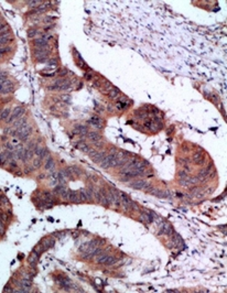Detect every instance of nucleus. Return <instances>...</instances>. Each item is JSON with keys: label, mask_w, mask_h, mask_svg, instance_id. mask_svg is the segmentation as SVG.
I'll return each mask as SVG.
<instances>
[{"label": "nucleus", "mask_w": 227, "mask_h": 293, "mask_svg": "<svg viewBox=\"0 0 227 293\" xmlns=\"http://www.w3.org/2000/svg\"><path fill=\"white\" fill-rule=\"evenodd\" d=\"M90 125H93L94 127L98 128V129H100V128H102V126H103V123H102V120H100V118H99V117H96V116H94V117H92V118H90Z\"/></svg>", "instance_id": "12"}, {"label": "nucleus", "mask_w": 227, "mask_h": 293, "mask_svg": "<svg viewBox=\"0 0 227 293\" xmlns=\"http://www.w3.org/2000/svg\"><path fill=\"white\" fill-rule=\"evenodd\" d=\"M54 168V160H53L52 158L50 156V158H47V161H45V164H44V169L45 170H51Z\"/></svg>", "instance_id": "16"}, {"label": "nucleus", "mask_w": 227, "mask_h": 293, "mask_svg": "<svg viewBox=\"0 0 227 293\" xmlns=\"http://www.w3.org/2000/svg\"><path fill=\"white\" fill-rule=\"evenodd\" d=\"M34 45L37 47H42V49H47L49 47V42L45 41L44 39H37L34 40Z\"/></svg>", "instance_id": "8"}, {"label": "nucleus", "mask_w": 227, "mask_h": 293, "mask_svg": "<svg viewBox=\"0 0 227 293\" xmlns=\"http://www.w3.org/2000/svg\"><path fill=\"white\" fill-rule=\"evenodd\" d=\"M32 133V127H30V126H27V128H25V130H24L23 132L21 133L19 136V139L21 140V141H27L29 139V137H30V135Z\"/></svg>", "instance_id": "4"}, {"label": "nucleus", "mask_w": 227, "mask_h": 293, "mask_svg": "<svg viewBox=\"0 0 227 293\" xmlns=\"http://www.w3.org/2000/svg\"><path fill=\"white\" fill-rule=\"evenodd\" d=\"M85 78H86V80H92V74H88V73H86V74H85Z\"/></svg>", "instance_id": "37"}, {"label": "nucleus", "mask_w": 227, "mask_h": 293, "mask_svg": "<svg viewBox=\"0 0 227 293\" xmlns=\"http://www.w3.org/2000/svg\"><path fill=\"white\" fill-rule=\"evenodd\" d=\"M7 162V154L6 152H1L0 153V166H4Z\"/></svg>", "instance_id": "28"}, {"label": "nucleus", "mask_w": 227, "mask_h": 293, "mask_svg": "<svg viewBox=\"0 0 227 293\" xmlns=\"http://www.w3.org/2000/svg\"><path fill=\"white\" fill-rule=\"evenodd\" d=\"M94 197H95V199H96V202H97V203H100V199H102V195H100L99 191L95 189V191H94Z\"/></svg>", "instance_id": "30"}, {"label": "nucleus", "mask_w": 227, "mask_h": 293, "mask_svg": "<svg viewBox=\"0 0 227 293\" xmlns=\"http://www.w3.org/2000/svg\"><path fill=\"white\" fill-rule=\"evenodd\" d=\"M6 25H5V23H0V30H2V29L5 28Z\"/></svg>", "instance_id": "38"}, {"label": "nucleus", "mask_w": 227, "mask_h": 293, "mask_svg": "<svg viewBox=\"0 0 227 293\" xmlns=\"http://www.w3.org/2000/svg\"><path fill=\"white\" fill-rule=\"evenodd\" d=\"M9 166H10V169H14V168L18 166V164L16 163V161L12 160V161H9Z\"/></svg>", "instance_id": "36"}, {"label": "nucleus", "mask_w": 227, "mask_h": 293, "mask_svg": "<svg viewBox=\"0 0 227 293\" xmlns=\"http://www.w3.org/2000/svg\"><path fill=\"white\" fill-rule=\"evenodd\" d=\"M147 182L143 180H137V181H133V183H130V186L133 187V189H146V186H147Z\"/></svg>", "instance_id": "3"}, {"label": "nucleus", "mask_w": 227, "mask_h": 293, "mask_svg": "<svg viewBox=\"0 0 227 293\" xmlns=\"http://www.w3.org/2000/svg\"><path fill=\"white\" fill-rule=\"evenodd\" d=\"M188 181H189L190 184H197L199 183V179L197 177H188Z\"/></svg>", "instance_id": "33"}, {"label": "nucleus", "mask_w": 227, "mask_h": 293, "mask_svg": "<svg viewBox=\"0 0 227 293\" xmlns=\"http://www.w3.org/2000/svg\"><path fill=\"white\" fill-rule=\"evenodd\" d=\"M105 156H106V152H96L94 156H92V159L95 163H100Z\"/></svg>", "instance_id": "10"}, {"label": "nucleus", "mask_w": 227, "mask_h": 293, "mask_svg": "<svg viewBox=\"0 0 227 293\" xmlns=\"http://www.w3.org/2000/svg\"><path fill=\"white\" fill-rule=\"evenodd\" d=\"M68 201H71L73 203H80V196H78V193L76 191H70V194H68Z\"/></svg>", "instance_id": "9"}, {"label": "nucleus", "mask_w": 227, "mask_h": 293, "mask_svg": "<svg viewBox=\"0 0 227 293\" xmlns=\"http://www.w3.org/2000/svg\"><path fill=\"white\" fill-rule=\"evenodd\" d=\"M25 123H27V121H25V118H19V119H17V121L13 123V126L17 128V129H18V128L24 126Z\"/></svg>", "instance_id": "22"}, {"label": "nucleus", "mask_w": 227, "mask_h": 293, "mask_svg": "<svg viewBox=\"0 0 227 293\" xmlns=\"http://www.w3.org/2000/svg\"><path fill=\"white\" fill-rule=\"evenodd\" d=\"M74 132L80 133V135H85V133H87V128L85 126H80H80H76Z\"/></svg>", "instance_id": "18"}, {"label": "nucleus", "mask_w": 227, "mask_h": 293, "mask_svg": "<svg viewBox=\"0 0 227 293\" xmlns=\"http://www.w3.org/2000/svg\"><path fill=\"white\" fill-rule=\"evenodd\" d=\"M21 285H22V288H25V290H27V288H30V287L32 285V281H31L30 278H24V279H22V281H21ZM27 291H28V290H27Z\"/></svg>", "instance_id": "19"}, {"label": "nucleus", "mask_w": 227, "mask_h": 293, "mask_svg": "<svg viewBox=\"0 0 227 293\" xmlns=\"http://www.w3.org/2000/svg\"><path fill=\"white\" fill-rule=\"evenodd\" d=\"M38 158H40L41 160L50 158V152H49V150H47V148H42V149H41V151H40V153H39Z\"/></svg>", "instance_id": "15"}, {"label": "nucleus", "mask_w": 227, "mask_h": 293, "mask_svg": "<svg viewBox=\"0 0 227 293\" xmlns=\"http://www.w3.org/2000/svg\"><path fill=\"white\" fill-rule=\"evenodd\" d=\"M10 113H11V110L10 108H6L4 109L1 113H0V120H5V119H8L10 116Z\"/></svg>", "instance_id": "17"}, {"label": "nucleus", "mask_w": 227, "mask_h": 293, "mask_svg": "<svg viewBox=\"0 0 227 293\" xmlns=\"http://www.w3.org/2000/svg\"><path fill=\"white\" fill-rule=\"evenodd\" d=\"M108 96H109V98H111V99H114V100H117L120 98L121 94H120V92H119L117 88H113V89L108 93Z\"/></svg>", "instance_id": "11"}, {"label": "nucleus", "mask_w": 227, "mask_h": 293, "mask_svg": "<svg viewBox=\"0 0 227 293\" xmlns=\"http://www.w3.org/2000/svg\"><path fill=\"white\" fill-rule=\"evenodd\" d=\"M78 196H80V202H87V201H88V197H87V195H86L85 189H80V193H78Z\"/></svg>", "instance_id": "23"}, {"label": "nucleus", "mask_w": 227, "mask_h": 293, "mask_svg": "<svg viewBox=\"0 0 227 293\" xmlns=\"http://www.w3.org/2000/svg\"><path fill=\"white\" fill-rule=\"evenodd\" d=\"M9 42H10V34L5 35V37H0V46L6 45L7 43H9Z\"/></svg>", "instance_id": "24"}, {"label": "nucleus", "mask_w": 227, "mask_h": 293, "mask_svg": "<svg viewBox=\"0 0 227 293\" xmlns=\"http://www.w3.org/2000/svg\"><path fill=\"white\" fill-rule=\"evenodd\" d=\"M178 175H179V177L180 179H188L189 177V174H188V172L186 171H180L179 173H178Z\"/></svg>", "instance_id": "32"}, {"label": "nucleus", "mask_w": 227, "mask_h": 293, "mask_svg": "<svg viewBox=\"0 0 227 293\" xmlns=\"http://www.w3.org/2000/svg\"><path fill=\"white\" fill-rule=\"evenodd\" d=\"M78 148H80V150H82V151L87 152V153H88V152L90 151V146H87V144H85V143H80V146H78Z\"/></svg>", "instance_id": "29"}, {"label": "nucleus", "mask_w": 227, "mask_h": 293, "mask_svg": "<svg viewBox=\"0 0 227 293\" xmlns=\"http://www.w3.org/2000/svg\"><path fill=\"white\" fill-rule=\"evenodd\" d=\"M140 217H141L142 222L147 223V224H150V223L153 222V217H152L151 214L149 213V212H142L140 214Z\"/></svg>", "instance_id": "7"}, {"label": "nucleus", "mask_w": 227, "mask_h": 293, "mask_svg": "<svg viewBox=\"0 0 227 293\" xmlns=\"http://www.w3.org/2000/svg\"><path fill=\"white\" fill-rule=\"evenodd\" d=\"M23 111H24V109L22 108V107H16V108L13 109V111H11V113H10L7 123H13L14 120L21 118V116L23 115Z\"/></svg>", "instance_id": "1"}, {"label": "nucleus", "mask_w": 227, "mask_h": 293, "mask_svg": "<svg viewBox=\"0 0 227 293\" xmlns=\"http://www.w3.org/2000/svg\"><path fill=\"white\" fill-rule=\"evenodd\" d=\"M88 139L90 140H92L93 142H98V141H100V139H102V137H100V135H98L97 132H88Z\"/></svg>", "instance_id": "14"}, {"label": "nucleus", "mask_w": 227, "mask_h": 293, "mask_svg": "<svg viewBox=\"0 0 227 293\" xmlns=\"http://www.w3.org/2000/svg\"><path fill=\"white\" fill-rule=\"evenodd\" d=\"M10 47H8V46H5V47H0V54L1 55H4V54H6V53H8V52H10Z\"/></svg>", "instance_id": "34"}, {"label": "nucleus", "mask_w": 227, "mask_h": 293, "mask_svg": "<svg viewBox=\"0 0 227 293\" xmlns=\"http://www.w3.org/2000/svg\"><path fill=\"white\" fill-rule=\"evenodd\" d=\"M106 257H107V255H106V254H103V252H100V254H98V255L96 256V262H97V263H104V261H105V259H106Z\"/></svg>", "instance_id": "20"}, {"label": "nucleus", "mask_w": 227, "mask_h": 293, "mask_svg": "<svg viewBox=\"0 0 227 293\" xmlns=\"http://www.w3.org/2000/svg\"><path fill=\"white\" fill-rule=\"evenodd\" d=\"M68 194H70V189H67L66 187H64L60 195L62 196V199H68Z\"/></svg>", "instance_id": "26"}, {"label": "nucleus", "mask_w": 227, "mask_h": 293, "mask_svg": "<svg viewBox=\"0 0 227 293\" xmlns=\"http://www.w3.org/2000/svg\"><path fill=\"white\" fill-rule=\"evenodd\" d=\"M115 156H116V153H110L108 156H106L104 159H103V161L100 162V166H102L103 169H108V168H110V162H111V160H113Z\"/></svg>", "instance_id": "2"}, {"label": "nucleus", "mask_w": 227, "mask_h": 293, "mask_svg": "<svg viewBox=\"0 0 227 293\" xmlns=\"http://www.w3.org/2000/svg\"><path fill=\"white\" fill-rule=\"evenodd\" d=\"M117 262V258H115V257H113V256H108L107 255V257H106V259H105V261H104V263L103 265H105V266H114L115 263Z\"/></svg>", "instance_id": "13"}, {"label": "nucleus", "mask_w": 227, "mask_h": 293, "mask_svg": "<svg viewBox=\"0 0 227 293\" xmlns=\"http://www.w3.org/2000/svg\"><path fill=\"white\" fill-rule=\"evenodd\" d=\"M211 169H212V166H208L207 168H205V169H202V170H200L199 172V177L200 180H203L205 177H207L209 173H211Z\"/></svg>", "instance_id": "6"}, {"label": "nucleus", "mask_w": 227, "mask_h": 293, "mask_svg": "<svg viewBox=\"0 0 227 293\" xmlns=\"http://www.w3.org/2000/svg\"><path fill=\"white\" fill-rule=\"evenodd\" d=\"M204 160L205 159H204L203 153H201V152H197V153H195L193 156V161L196 166H203Z\"/></svg>", "instance_id": "5"}, {"label": "nucleus", "mask_w": 227, "mask_h": 293, "mask_svg": "<svg viewBox=\"0 0 227 293\" xmlns=\"http://www.w3.org/2000/svg\"><path fill=\"white\" fill-rule=\"evenodd\" d=\"M38 30H35V29H31V30H29L28 32V37L29 38H34L37 34H38Z\"/></svg>", "instance_id": "31"}, {"label": "nucleus", "mask_w": 227, "mask_h": 293, "mask_svg": "<svg viewBox=\"0 0 227 293\" xmlns=\"http://www.w3.org/2000/svg\"><path fill=\"white\" fill-rule=\"evenodd\" d=\"M180 184L182 186H189L190 183L189 181H188V179H180Z\"/></svg>", "instance_id": "35"}, {"label": "nucleus", "mask_w": 227, "mask_h": 293, "mask_svg": "<svg viewBox=\"0 0 227 293\" xmlns=\"http://www.w3.org/2000/svg\"><path fill=\"white\" fill-rule=\"evenodd\" d=\"M94 191H95V189H93L92 186H88V187L85 189L86 195H87V197H88V201L93 199V197H94Z\"/></svg>", "instance_id": "21"}, {"label": "nucleus", "mask_w": 227, "mask_h": 293, "mask_svg": "<svg viewBox=\"0 0 227 293\" xmlns=\"http://www.w3.org/2000/svg\"><path fill=\"white\" fill-rule=\"evenodd\" d=\"M43 2L42 1H39V0H35V1H28L27 2V5L28 6H30V7H33V8H38V7H40V5H42Z\"/></svg>", "instance_id": "25"}, {"label": "nucleus", "mask_w": 227, "mask_h": 293, "mask_svg": "<svg viewBox=\"0 0 227 293\" xmlns=\"http://www.w3.org/2000/svg\"><path fill=\"white\" fill-rule=\"evenodd\" d=\"M41 164H42V160H41L40 158H37L35 160H33V164H32V166H33L34 169H39V168L41 166Z\"/></svg>", "instance_id": "27"}]
</instances>
